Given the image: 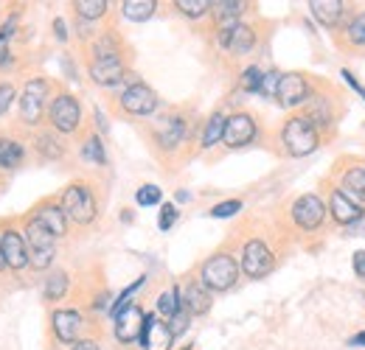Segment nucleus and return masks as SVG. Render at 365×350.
<instances>
[{
    "instance_id": "50",
    "label": "nucleus",
    "mask_w": 365,
    "mask_h": 350,
    "mask_svg": "<svg viewBox=\"0 0 365 350\" xmlns=\"http://www.w3.org/2000/svg\"><path fill=\"white\" fill-rule=\"evenodd\" d=\"M53 28H56V37H59V40H68V31H65V23H62V20H56Z\"/></svg>"
},
{
    "instance_id": "36",
    "label": "nucleus",
    "mask_w": 365,
    "mask_h": 350,
    "mask_svg": "<svg viewBox=\"0 0 365 350\" xmlns=\"http://www.w3.org/2000/svg\"><path fill=\"white\" fill-rule=\"evenodd\" d=\"M14 20H9V23H3L0 26V65H6L9 62V40H11V34H14Z\"/></svg>"
},
{
    "instance_id": "13",
    "label": "nucleus",
    "mask_w": 365,
    "mask_h": 350,
    "mask_svg": "<svg viewBox=\"0 0 365 350\" xmlns=\"http://www.w3.org/2000/svg\"><path fill=\"white\" fill-rule=\"evenodd\" d=\"M143 317L146 314L138 306H130L127 311H121L115 317V336L121 342H135V339H140V334H143Z\"/></svg>"
},
{
    "instance_id": "7",
    "label": "nucleus",
    "mask_w": 365,
    "mask_h": 350,
    "mask_svg": "<svg viewBox=\"0 0 365 350\" xmlns=\"http://www.w3.org/2000/svg\"><path fill=\"white\" fill-rule=\"evenodd\" d=\"M46 95H48L46 79H34V82H29V85H26L23 98H20V112H23V121H26V124H37V121H40V112H43Z\"/></svg>"
},
{
    "instance_id": "1",
    "label": "nucleus",
    "mask_w": 365,
    "mask_h": 350,
    "mask_svg": "<svg viewBox=\"0 0 365 350\" xmlns=\"http://www.w3.org/2000/svg\"><path fill=\"white\" fill-rule=\"evenodd\" d=\"M284 146L292 157H307L318 149V129L307 115H295L284 127Z\"/></svg>"
},
{
    "instance_id": "19",
    "label": "nucleus",
    "mask_w": 365,
    "mask_h": 350,
    "mask_svg": "<svg viewBox=\"0 0 365 350\" xmlns=\"http://www.w3.org/2000/svg\"><path fill=\"white\" fill-rule=\"evenodd\" d=\"M34 219L40 221L53 238L65 235V227H68V221L65 219H68V216L62 213V208H56V205H43V208L37 211V216H34Z\"/></svg>"
},
{
    "instance_id": "29",
    "label": "nucleus",
    "mask_w": 365,
    "mask_h": 350,
    "mask_svg": "<svg viewBox=\"0 0 365 350\" xmlns=\"http://www.w3.org/2000/svg\"><path fill=\"white\" fill-rule=\"evenodd\" d=\"M182 308V300H180V289H169V292H163L160 297H158V311L160 314H166L169 319L178 314Z\"/></svg>"
},
{
    "instance_id": "26",
    "label": "nucleus",
    "mask_w": 365,
    "mask_h": 350,
    "mask_svg": "<svg viewBox=\"0 0 365 350\" xmlns=\"http://www.w3.org/2000/svg\"><path fill=\"white\" fill-rule=\"evenodd\" d=\"M20 163H23V146L9 137H0V169H17Z\"/></svg>"
},
{
    "instance_id": "48",
    "label": "nucleus",
    "mask_w": 365,
    "mask_h": 350,
    "mask_svg": "<svg viewBox=\"0 0 365 350\" xmlns=\"http://www.w3.org/2000/svg\"><path fill=\"white\" fill-rule=\"evenodd\" d=\"M73 350H98V345L93 342V339H82V342H76Z\"/></svg>"
},
{
    "instance_id": "24",
    "label": "nucleus",
    "mask_w": 365,
    "mask_h": 350,
    "mask_svg": "<svg viewBox=\"0 0 365 350\" xmlns=\"http://www.w3.org/2000/svg\"><path fill=\"white\" fill-rule=\"evenodd\" d=\"M343 193L349 199L365 202V169H349L343 176Z\"/></svg>"
},
{
    "instance_id": "4",
    "label": "nucleus",
    "mask_w": 365,
    "mask_h": 350,
    "mask_svg": "<svg viewBox=\"0 0 365 350\" xmlns=\"http://www.w3.org/2000/svg\"><path fill=\"white\" fill-rule=\"evenodd\" d=\"M62 213L76 224H91L96 219V199L88 185H71L62 193Z\"/></svg>"
},
{
    "instance_id": "45",
    "label": "nucleus",
    "mask_w": 365,
    "mask_h": 350,
    "mask_svg": "<svg viewBox=\"0 0 365 350\" xmlns=\"http://www.w3.org/2000/svg\"><path fill=\"white\" fill-rule=\"evenodd\" d=\"M351 266H354L357 277H365V250H360V253H354V258H351Z\"/></svg>"
},
{
    "instance_id": "49",
    "label": "nucleus",
    "mask_w": 365,
    "mask_h": 350,
    "mask_svg": "<svg viewBox=\"0 0 365 350\" xmlns=\"http://www.w3.org/2000/svg\"><path fill=\"white\" fill-rule=\"evenodd\" d=\"M349 345H351V348H365V331L363 334H357V336H351Z\"/></svg>"
},
{
    "instance_id": "15",
    "label": "nucleus",
    "mask_w": 365,
    "mask_h": 350,
    "mask_svg": "<svg viewBox=\"0 0 365 350\" xmlns=\"http://www.w3.org/2000/svg\"><path fill=\"white\" fill-rule=\"evenodd\" d=\"M220 45L230 53H247L256 45V34L247 26L236 23V26H228V28L220 31Z\"/></svg>"
},
{
    "instance_id": "46",
    "label": "nucleus",
    "mask_w": 365,
    "mask_h": 350,
    "mask_svg": "<svg viewBox=\"0 0 365 350\" xmlns=\"http://www.w3.org/2000/svg\"><path fill=\"white\" fill-rule=\"evenodd\" d=\"M363 230H365V216L357 219L354 224H349V233H351V235H363Z\"/></svg>"
},
{
    "instance_id": "35",
    "label": "nucleus",
    "mask_w": 365,
    "mask_h": 350,
    "mask_svg": "<svg viewBox=\"0 0 365 350\" xmlns=\"http://www.w3.org/2000/svg\"><path fill=\"white\" fill-rule=\"evenodd\" d=\"M140 286H143V277H138V280L133 283V286H130V289H124V295H121V297L115 300V306L110 308V314H113V317H118L121 311H127V308H130V297L135 295V292L140 289Z\"/></svg>"
},
{
    "instance_id": "14",
    "label": "nucleus",
    "mask_w": 365,
    "mask_h": 350,
    "mask_svg": "<svg viewBox=\"0 0 365 350\" xmlns=\"http://www.w3.org/2000/svg\"><path fill=\"white\" fill-rule=\"evenodd\" d=\"M0 244H3V258L9 269H23L29 263V250H26V238L14 230H6L0 235Z\"/></svg>"
},
{
    "instance_id": "39",
    "label": "nucleus",
    "mask_w": 365,
    "mask_h": 350,
    "mask_svg": "<svg viewBox=\"0 0 365 350\" xmlns=\"http://www.w3.org/2000/svg\"><path fill=\"white\" fill-rule=\"evenodd\" d=\"M188 317H191V314H188L185 308H180V311H178V314H175V317L166 322V325H169V331H172V336H180L182 331L188 328Z\"/></svg>"
},
{
    "instance_id": "10",
    "label": "nucleus",
    "mask_w": 365,
    "mask_h": 350,
    "mask_svg": "<svg viewBox=\"0 0 365 350\" xmlns=\"http://www.w3.org/2000/svg\"><path fill=\"white\" fill-rule=\"evenodd\" d=\"M140 342H143V350H169L175 336L169 331L166 322H160L155 314H146L143 317V334H140Z\"/></svg>"
},
{
    "instance_id": "23",
    "label": "nucleus",
    "mask_w": 365,
    "mask_h": 350,
    "mask_svg": "<svg viewBox=\"0 0 365 350\" xmlns=\"http://www.w3.org/2000/svg\"><path fill=\"white\" fill-rule=\"evenodd\" d=\"M182 308H185L188 314H205V311L211 308V295H208V289H205V286H197V283H191V286L185 289V300H182Z\"/></svg>"
},
{
    "instance_id": "47",
    "label": "nucleus",
    "mask_w": 365,
    "mask_h": 350,
    "mask_svg": "<svg viewBox=\"0 0 365 350\" xmlns=\"http://www.w3.org/2000/svg\"><path fill=\"white\" fill-rule=\"evenodd\" d=\"M343 76H346V82H349V85H351V88L357 90V92H360V95L365 98V88H363V85H360V82H354V76H351L349 70H343Z\"/></svg>"
},
{
    "instance_id": "44",
    "label": "nucleus",
    "mask_w": 365,
    "mask_h": 350,
    "mask_svg": "<svg viewBox=\"0 0 365 350\" xmlns=\"http://www.w3.org/2000/svg\"><path fill=\"white\" fill-rule=\"evenodd\" d=\"M11 101H14V88H11V85H0V115L9 112Z\"/></svg>"
},
{
    "instance_id": "22",
    "label": "nucleus",
    "mask_w": 365,
    "mask_h": 350,
    "mask_svg": "<svg viewBox=\"0 0 365 350\" xmlns=\"http://www.w3.org/2000/svg\"><path fill=\"white\" fill-rule=\"evenodd\" d=\"M211 11H214L217 23L222 28H228V26H236V20L242 17L245 3H239V0H220V3H211Z\"/></svg>"
},
{
    "instance_id": "11",
    "label": "nucleus",
    "mask_w": 365,
    "mask_h": 350,
    "mask_svg": "<svg viewBox=\"0 0 365 350\" xmlns=\"http://www.w3.org/2000/svg\"><path fill=\"white\" fill-rule=\"evenodd\" d=\"M253 137H256V124H253V118H250V115L239 112V115H233V118L225 121V134H222V140L228 143L230 149L247 146Z\"/></svg>"
},
{
    "instance_id": "3",
    "label": "nucleus",
    "mask_w": 365,
    "mask_h": 350,
    "mask_svg": "<svg viewBox=\"0 0 365 350\" xmlns=\"http://www.w3.org/2000/svg\"><path fill=\"white\" fill-rule=\"evenodd\" d=\"M200 277H202V286H205V289L225 292V289H230V286L236 283L239 266H236V261H233L230 255H214V258H208V261L202 263Z\"/></svg>"
},
{
    "instance_id": "5",
    "label": "nucleus",
    "mask_w": 365,
    "mask_h": 350,
    "mask_svg": "<svg viewBox=\"0 0 365 350\" xmlns=\"http://www.w3.org/2000/svg\"><path fill=\"white\" fill-rule=\"evenodd\" d=\"M242 269L247 277H264L273 269V253L267 250L264 241H247L245 253H242Z\"/></svg>"
},
{
    "instance_id": "21",
    "label": "nucleus",
    "mask_w": 365,
    "mask_h": 350,
    "mask_svg": "<svg viewBox=\"0 0 365 350\" xmlns=\"http://www.w3.org/2000/svg\"><path fill=\"white\" fill-rule=\"evenodd\" d=\"M182 134H185L182 118H178V115H175V118H163L160 127H158V143H160L163 149H175L182 140Z\"/></svg>"
},
{
    "instance_id": "17",
    "label": "nucleus",
    "mask_w": 365,
    "mask_h": 350,
    "mask_svg": "<svg viewBox=\"0 0 365 350\" xmlns=\"http://www.w3.org/2000/svg\"><path fill=\"white\" fill-rule=\"evenodd\" d=\"M91 76L96 85L113 88V85H118V82L124 79V65H121L118 56H115V59H96L91 65Z\"/></svg>"
},
{
    "instance_id": "30",
    "label": "nucleus",
    "mask_w": 365,
    "mask_h": 350,
    "mask_svg": "<svg viewBox=\"0 0 365 350\" xmlns=\"http://www.w3.org/2000/svg\"><path fill=\"white\" fill-rule=\"evenodd\" d=\"M82 157H85L88 163H93V166H104L107 154H104V146H101L98 137H88V140H85V146H82Z\"/></svg>"
},
{
    "instance_id": "43",
    "label": "nucleus",
    "mask_w": 365,
    "mask_h": 350,
    "mask_svg": "<svg viewBox=\"0 0 365 350\" xmlns=\"http://www.w3.org/2000/svg\"><path fill=\"white\" fill-rule=\"evenodd\" d=\"M40 149H43V154H46V157H59V154H62V146H56V140H53V137H48V134L40 137Z\"/></svg>"
},
{
    "instance_id": "27",
    "label": "nucleus",
    "mask_w": 365,
    "mask_h": 350,
    "mask_svg": "<svg viewBox=\"0 0 365 350\" xmlns=\"http://www.w3.org/2000/svg\"><path fill=\"white\" fill-rule=\"evenodd\" d=\"M225 121H228V118H222V115H211V121L205 124V132H202V146H205V149H211L214 143L222 140V134H225Z\"/></svg>"
},
{
    "instance_id": "34",
    "label": "nucleus",
    "mask_w": 365,
    "mask_h": 350,
    "mask_svg": "<svg viewBox=\"0 0 365 350\" xmlns=\"http://www.w3.org/2000/svg\"><path fill=\"white\" fill-rule=\"evenodd\" d=\"M135 199H138V205H143V208L158 205V202H160V188H158V185H143V188H138Z\"/></svg>"
},
{
    "instance_id": "6",
    "label": "nucleus",
    "mask_w": 365,
    "mask_h": 350,
    "mask_svg": "<svg viewBox=\"0 0 365 350\" xmlns=\"http://www.w3.org/2000/svg\"><path fill=\"white\" fill-rule=\"evenodd\" d=\"M79 118H82V110H79V101L73 95H59L53 98L51 104V124L59 132H73L79 127Z\"/></svg>"
},
{
    "instance_id": "42",
    "label": "nucleus",
    "mask_w": 365,
    "mask_h": 350,
    "mask_svg": "<svg viewBox=\"0 0 365 350\" xmlns=\"http://www.w3.org/2000/svg\"><path fill=\"white\" fill-rule=\"evenodd\" d=\"M175 221H178V208H175V205H163L160 219H158V227H160V230H169Z\"/></svg>"
},
{
    "instance_id": "16",
    "label": "nucleus",
    "mask_w": 365,
    "mask_h": 350,
    "mask_svg": "<svg viewBox=\"0 0 365 350\" xmlns=\"http://www.w3.org/2000/svg\"><path fill=\"white\" fill-rule=\"evenodd\" d=\"M329 211H331V219L340 221V224H346V227L365 216L363 208H360L354 199H349L343 191H334V193H331V199H329Z\"/></svg>"
},
{
    "instance_id": "51",
    "label": "nucleus",
    "mask_w": 365,
    "mask_h": 350,
    "mask_svg": "<svg viewBox=\"0 0 365 350\" xmlns=\"http://www.w3.org/2000/svg\"><path fill=\"white\" fill-rule=\"evenodd\" d=\"M0 269H6V258H3V244H0Z\"/></svg>"
},
{
    "instance_id": "8",
    "label": "nucleus",
    "mask_w": 365,
    "mask_h": 350,
    "mask_svg": "<svg viewBox=\"0 0 365 350\" xmlns=\"http://www.w3.org/2000/svg\"><path fill=\"white\" fill-rule=\"evenodd\" d=\"M323 216H326V208H323V202H320L315 193H307V196H301L292 205V219H295V224L301 230H315V227H320Z\"/></svg>"
},
{
    "instance_id": "32",
    "label": "nucleus",
    "mask_w": 365,
    "mask_h": 350,
    "mask_svg": "<svg viewBox=\"0 0 365 350\" xmlns=\"http://www.w3.org/2000/svg\"><path fill=\"white\" fill-rule=\"evenodd\" d=\"M175 6L180 9L185 17H202V14L211 9V3H208V0H178Z\"/></svg>"
},
{
    "instance_id": "31",
    "label": "nucleus",
    "mask_w": 365,
    "mask_h": 350,
    "mask_svg": "<svg viewBox=\"0 0 365 350\" xmlns=\"http://www.w3.org/2000/svg\"><path fill=\"white\" fill-rule=\"evenodd\" d=\"M76 11L85 17V20H96L107 11V0H76Z\"/></svg>"
},
{
    "instance_id": "18",
    "label": "nucleus",
    "mask_w": 365,
    "mask_h": 350,
    "mask_svg": "<svg viewBox=\"0 0 365 350\" xmlns=\"http://www.w3.org/2000/svg\"><path fill=\"white\" fill-rule=\"evenodd\" d=\"M53 331H56V336H59L62 342H76V336H79V331H82V317H79V311H68V308L56 311V314H53Z\"/></svg>"
},
{
    "instance_id": "9",
    "label": "nucleus",
    "mask_w": 365,
    "mask_h": 350,
    "mask_svg": "<svg viewBox=\"0 0 365 350\" xmlns=\"http://www.w3.org/2000/svg\"><path fill=\"white\" fill-rule=\"evenodd\" d=\"M121 107H124L127 112H133V115H149V112H155V107H158V95H155V90L152 88H146V85L135 82L133 88L124 90V95H121Z\"/></svg>"
},
{
    "instance_id": "25",
    "label": "nucleus",
    "mask_w": 365,
    "mask_h": 350,
    "mask_svg": "<svg viewBox=\"0 0 365 350\" xmlns=\"http://www.w3.org/2000/svg\"><path fill=\"white\" fill-rule=\"evenodd\" d=\"M121 9H124V17H130L135 23H143V20H149L155 14L158 3L155 0H124Z\"/></svg>"
},
{
    "instance_id": "12",
    "label": "nucleus",
    "mask_w": 365,
    "mask_h": 350,
    "mask_svg": "<svg viewBox=\"0 0 365 350\" xmlns=\"http://www.w3.org/2000/svg\"><path fill=\"white\" fill-rule=\"evenodd\" d=\"M275 98H278L284 107L304 104V101L309 98V85H307L304 76H298V73H287V76H281V82H278Z\"/></svg>"
},
{
    "instance_id": "41",
    "label": "nucleus",
    "mask_w": 365,
    "mask_h": 350,
    "mask_svg": "<svg viewBox=\"0 0 365 350\" xmlns=\"http://www.w3.org/2000/svg\"><path fill=\"white\" fill-rule=\"evenodd\" d=\"M278 82H281V73H264V79H262V95H275L278 92Z\"/></svg>"
},
{
    "instance_id": "28",
    "label": "nucleus",
    "mask_w": 365,
    "mask_h": 350,
    "mask_svg": "<svg viewBox=\"0 0 365 350\" xmlns=\"http://www.w3.org/2000/svg\"><path fill=\"white\" fill-rule=\"evenodd\" d=\"M46 300H62V295L68 292V275L65 272H53L46 280Z\"/></svg>"
},
{
    "instance_id": "33",
    "label": "nucleus",
    "mask_w": 365,
    "mask_h": 350,
    "mask_svg": "<svg viewBox=\"0 0 365 350\" xmlns=\"http://www.w3.org/2000/svg\"><path fill=\"white\" fill-rule=\"evenodd\" d=\"M262 79H264V73L259 68H247L242 73V90L245 92H259L262 90Z\"/></svg>"
},
{
    "instance_id": "37",
    "label": "nucleus",
    "mask_w": 365,
    "mask_h": 350,
    "mask_svg": "<svg viewBox=\"0 0 365 350\" xmlns=\"http://www.w3.org/2000/svg\"><path fill=\"white\" fill-rule=\"evenodd\" d=\"M242 211V202L239 199H228V202H220L214 211H211V216L214 219H230V216H236Z\"/></svg>"
},
{
    "instance_id": "38",
    "label": "nucleus",
    "mask_w": 365,
    "mask_h": 350,
    "mask_svg": "<svg viewBox=\"0 0 365 350\" xmlns=\"http://www.w3.org/2000/svg\"><path fill=\"white\" fill-rule=\"evenodd\" d=\"M312 124H329L331 121V115H329V110H326V101L323 98H315V104L309 107V115H307Z\"/></svg>"
},
{
    "instance_id": "40",
    "label": "nucleus",
    "mask_w": 365,
    "mask_h": 350,
    "mask_svg": "<svg viewBox=\"0 0 365 350\" xmlns=\"http://www.w3.org/2000/svg\"><path fill=\"white\" fill-rule=\"evenodd\" d=\"M349 40L354 45H365V14L354 17V23L349 26Z\"/></svg>"
},
{
    "instance_id": "2",
    "label": "nucleus",
    "mask_w": 365,
    "mask_h": 350,
    "mask_svg": "<svg viewBox=\"0 0 365 350\" xmlns=\"http://www.w3.org/2000/svg\"><path fill=\"white\" fill-rule=\"evenodd\" d=\"M26 250H29V263L34 269H46L53 261V235L37 219L26 224Z\"/></svg>"
},
{
    "instance_id": "20",
    "label": "nucleus",
    "mask_w": 365,
    "mask_h": 350,
    "mask_svg": "<svg viewBox=\"0 0 365 350\" xmlns=\"http://www.w3.org/2000/svg\"><path fill=\"white\" fill-rule=\"evenodd\" d=\"M309 9L326 28H334L343 17V0H312Z\"/></svg>"
}]
</instances>
